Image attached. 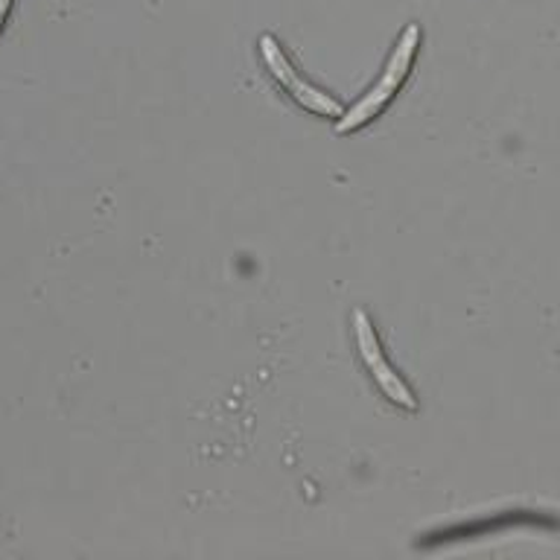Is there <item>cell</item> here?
<instances>
[{
    "label": "cell",
    "instance_id": "4",
    "mask_svg": "<svg viewBox=\"0 0 560 560\" xmlns=\"http://www.w3.org/2000/svg\"><path fill=\"white\" fill-rule=\"evenodd\" d=\"M9 9H12V0H0V30H3V24H7Z\"/></svg>",
    "mask_w": 560,
    "mask_h": 560
},
{
    "label": "cell",
    "instance_id": "1",
    "mask_svg": "<svg viewBox=\"0 0 560 560\" xmlns=\"http://www.w3.org/2000/svg\"><path fill=\"white\" fill-rule=\"evenodd\" d=\"M420 38H423V33H420L418 24H409L406 30H402V35L397 38V44H394L392 56H388V61H385L383 77L368 88V94L362 96L350 112H345L339 120H336V131H339V135L359 131L362 126H368V122L374 120V117L383 114L385 105L392 103L394 96H397V91L402 88V82L409 79L411 61H415V56H418Z\"/></svg>",
    "mask_w": 560,
    "mask_h": 560
},
{
    "label": "cell",
    "instance_id": "3",
    "mask_svg": "<svg viewBox=\"0 0 560 560\" xmlns=\"http://www.w3.org/2000/svg\"><path fill=\"white\" fill-rule=\"evenodd\" d=\"M257 47H260L262 65L269 68L271 79H275L301 108L318 114V117H330V120H339L341 114H345V105H341L339 100H332V96L327 94V91H322V88L310 85V82L292 68V61H289V56L283 52V47H280L275 35H260Z\"/></svg>",
    "mask_w": 560,
    "mask_h": 560
},
{
    "label": "cell",
    "instance_id": "2",
    "mask_svg": "<svg viewBox=\"0 0 560 560\" xmlns=\"http://www.w3.org/2000/svg\"><path fill=\"white\" fill-rule=\"evenodd\" d=\"M350 327H353V339H357L359 357L365 362L368 374L374 376L376 388L394 402V406H400L406 411H418V397L411 392L406 380L397 374V368L385 359L383 345H380V336H376L374 322L368 318L365 310H353L350 315Z\"/></svg>",
    "mask_w": 560,
    "mask_h": 560
}]
</instances>
